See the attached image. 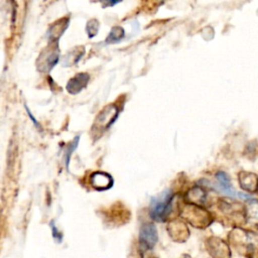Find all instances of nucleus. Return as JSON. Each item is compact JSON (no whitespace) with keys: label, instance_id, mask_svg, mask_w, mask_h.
Returning <instances> with one entry per match:
<instances>
[{"label":"nucleus","instance_id":"nucleus-4","mask_svg":"<svg viewBox=\"0 0 258 258\" xmlns=\"http://www.w3.org/2000/svg\"><path fill=\"white\" fill-rule=\"evenodd\" d=\"M119 115V109L114 104H109L98 114L95 123L92 127L93 131H106L117 119Z\"/></svg>","mask_w":258,"mask_h":258},{"label":"nucleus","instance_id":"nucleus-8","mask_svg":"<svg viewBox=\"0 0 258 258\" xmlns=\"http://www.w3.org/2000/svg\"><path fill=\"white\" fill-rule=\"evenodd\" d=\"M89 80L90 76L88 74L79 73L68 82L66 89L70 94H78L88 85Z\"/></svg>","mask_w":258,"mask_h":258},{"label":"nucleus","instance_id":"nucleus-6","mask_svg":"<svg viewBox=\"0 0 258 258\" xmlns=\"http://www.w3.org/2000/svg\"><path fill=\"white\" fill-rule=\"evenodd\" d=\"M139 241L142 247L145 249H152L155 243L157 242V230L156 227L151 224L147 223L143 225L140 229L139 233Z\"/></svg>","mask_w":258,"mask_h":258},{"label":"nucleus","instance_id":"nucleus-14","mask_svg":"<svg viewBox=\"0 0 258 258\" xmlns=\"http://www.w3.org/2000/svg\"><path fill=\"white\" fill-rule=\"evenodd\" d=\"M69 23V19H60L57 22H55L49 29L48 31V36L49 38H53L54 40L57 39L63 32V30L67 28Z\"/></svg>","mask_w":258,"mask_h":258},{"label":"nucleus","instance_id":"nucleus-19","mask_svg":"<svg viewBox=\"0 0 258 258\" xmlns=\"http://www.w3.org/2000/svg\"><path fill=\"white\" fill-rule=\"evenodd\" d=\"M99 29V22L96 19H91L87 24V32L89 37H93L98 33Z\"/></svg>","mask_w":258,"mask_h":258},{"label":"nucleus","instance_id":"nucleus-1","mask_svg":"<svg viewBox=\"0 0 258 258\" xmlns=\"http://www.w3.org/2000/svg\"><path fill=\"white\" fill-rule=\"evenodd\" d=\"M229 242L235 250L248 258H258V234L235 228L229 234Z\"/></svg>","mask_w":258,"mask_h":258},{"label":"nucleus","instance_id":"nucleus-7","mask_svg":"<svg viewBox=\"0 0 258 258\" xmlns=\"http://www.w3.org/2000/svg\"><path fill=\"white\" fill-rule=\"evenodd\" d=\"M113 178L110 174L102 171H96L90 176V184L97 190H105L113 185Z\"/></svg>","mask_w":258,"mask_h":258},{"label":"nucleus","instance_id":"nucleus-20","mask_svg":"<svg viewBox=\"0 0 258 258\" xmlns=\"http://www.w3.org/2000/svg\"><path fill=\"white\" fill-rule=\"evenodd\" d=\"M25 109H26V111H27V114H28V116H29V117H30V119L33 121V123H34L36 126H39V125H38V123H37V121H36V120L34 119V117L31 115V113L29 112V110H28V108H27L26 106H25Z\"/></svg>","mask_w":258,"mask_h":258},{"label":"nucleus","instance_id":"nucleus-18","mask_svg":"<svg viewBox=\"0 0 258 258\" xmlns=\"http://www.w3.org/2000/svg\"><path fill=\"white\" fill-rule=\"evenodd\" d=\"M79 138H80V136H76L75 139L66 148V151H64V161H66V166L67 167H68L69 162H70V157H71L73 151L76 149V147H77V145L79 143Z\"/></svg>","mask_w":258,"mask_h":258},{"label":"nucleus","instance_id":"nucleus-2","mask_svg":"<svg viewBox=\"0 0 258 258\" xmlns=\"http://www.w3.org/2000/svg\"><path fill=\"white\" fill-rule=\"evenodd\" d=\"M172 199L173 194L169 189H166L162 191L159 196L153 198L150 205L151 218L155 221L163 222L169 215Z\"/></svg>","mask_w":258,"mask_h":258},{"label":"nucleus","instance_id":"nucleus-13","mask_svg":"<svg viewBox=\"0 0 258 258\" xmlns=\"http://www.w3.org/2000/svg\"><path fill=\"white\" fill-rule=\"evenodd\" d=\"M186 200L190 202L192 205H199L203 204L206 201V192L204 191L203 188L199 186L192 187L186 195Z\"/></svg>","mask_w":258,"mask_h":258},{"label":"nucleus","instance_id":"nucleus-11","mask_svg":"<svg viewBox=\"0 0 258 258\" xmlns=\"http://www.w3.org/2000/svg\"><path fill=\"white\" fill-rule=\"evenodd\" d=\"M239 181L241 186L249 191V192H253L257 189V185H258V178L255 174L250 173V172H241L239 174Z\"/></svg>","mask_w":258,"mask_h":258},{"label":"nucleus","instance_id":"nucleus-15","mask_svg":"<svg viewBox=\"0 0 258 258\" xmlns=\"http://www.w3.org/2000/svg\"><path fill=\"white\" fill-rule=\"evenodd\" d=\"M85 53V49L83 46L81 47H76L74 48L72 51H70L63 58V66H72V64H75L77 63L82 55Z\"/></svg>","mask_w":258,"mask_h":258},{"label":"nucleus","instance_id":"nucleus-17","mask_svg":"<svg viewBox=\"0 0 258 258\" xmlns=\"http://www.w3.org/2000/svg\"><path fill=\"white\" fill-rule=\"evenodd\" d=\"M125 32H124V29L121 27V26H114L109 35L107 36L106 38V42L107 43H113V42H117L119 40H121L124 36Z\"/></svg>","mask_w":258,"mask_h":258},{"label":"nucleus","instance_id":"nucleus-12","mask_svg":"<svg viewBox=\"0 0 258 258\" xmlns=\"http://www.w3.org/2000/svg\"><path fill=\"white\" fill-rule=\"evenodd\" d=\"M245 220L250 225L258 228V202L250 201L245 208Z\"/></svg>","mask_w":258,"mask_h":258},{"label":"nucleus","instance_id":"nucleus-10","mask_svg":"<svg viewBox=\"0 0 258 258\" xmlns=\"http://www.w3.org/2000/svg\"><path fill=\"white\" fill-rule=\"evenodd\" d=\"M39 59H40V64L38 66V69L40 71H42V72H48L57 62V60H58V52L55 49L49 50V51L44 50L39 55Z\"/></svg>","mask_w":258,"mask_h":258},{"label":"nucleus","instance_id":"nucleus-3","mask_svg":"<svg viewBox=\"0 0 258 258\" xmlns=\"http://www.w3.org/2000/svg\"><path fill=\"white\" fill-rule=\"evenodd\" d=\"M182 216L192 226L197 228H206L212 223L211 215L203 208H200L199 206L192 205V204L187 205L184 208L182 212Z\"/></svg>","mask_w":258,"mask_h":258},{"label":"nucleus","instance_id":"nucleus-16","mask_svg":"<svg viewBox=\"0 0 258 258\" xmlns=\"http://www.w3.org/2000/svg\"><path fill=\"white\" fill-rule=\"evenodd\" d=\"M217 179L219 181V184H220V187L221 189L226 192L227 195L229 196H232L234 197L235 196V191L233 190L232 186H231V182H230V179L228 177V175L225 173V172H218L217 173Z\"/></svg>","mask_w":258,"mask_h":258},{"label":"nucleus","instance_id":"nucleus-9","mask_svg":"<svg viewBox=\"0 0 258 258\" xmlns=\"http://www.w3.org/2000/svg\"><path fill=\"white\" fill-rule=\"evenodd\" d=\"M168 233L173 240L182 242L188 237V230L186 226L181 221H173L168 226Z\"/></svg>","mask_w":258,"mask_h":258},{"label":"nucleus","instance_id":"nucleus-5","mask_svg":"<svg viewBox=\"0 0 258 258\" xmlns=\"http://www.w3.org/2000/svg\"><path fill=\"white\" fill-rule=\"evenodd\" d=\"M207 249L213 258H231L229 245L222 239L212 237L207 240Z\"/></svg>","mask_w":258,"mask_h":258}]
</instances>
